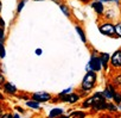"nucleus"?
<instances>
[{
	"label": "nucleus",
	"mask_w": 121,
	"mask_h": 118,
	"mask_svg": "<svg viewBox=\"0 0 121 118\" xmlns=\"http://www.w3.org/2000/svg\"><path fill=\"white\" fill-rule=\"evenodd\" d=\"M71 116H78V117H84V116H86V113H84V112H74V113H71Z\"/></svg>",
	"instance_id": "obj_21"
},
{
	"label": "nucleus",
	"mask_w": 121,
	"mask_h": 118,
	"mask_svg": "<svg viewBox=\"0 0 121 118\" xmlns=\"http://www.w3.org/2000/svg\"><path fill=\"white\" fill-rule=\"evenodd\" d=\"M91 6H93L94 11H95L97 14H101V13L103 12V5H102L100 1H95V3H93Z\"/></svg>",
	"instance_id": "obj_9"
},
{
	"label": "nucleus",
	"mask_w": 121,
	"mask_h": 118,
	"mask_svg": "<svg viewBox=\"0 0 121 118\" xmlns=\"http://www.w3.org/2000/svg\"><path fill=\"white\" fill-rule=\"evenodd\" d=\"M0 28H5V22L3 18H0Z\"/></svg>",
	"instance_id": "obj_24"
},
{
	"label": "nucleus",
	"mask_w": 121,
	"mask_h": 118,
	"mask_svg": "<svg viewBox=\"0 0 121 118\" xmlns=\"http://www.w3.org/2000/svg\"><path fill=\"white\" fill-rule=\"evenodd\" d=\"M103 1H113V0H103Z\"/></svg>",
	"instance_id": "obj_28"
},
{
	"label": "nucleus",
	"mask_w": 121,
	"mask_h": 118,
	"mask_svg": "<svg viewBox=\"0 0 121 118\" xmlns=\"http://www.w3.org/2000/svg\"><path fill=\"white\" fill-rule=\"evenodd\" d=\"M95 82H96V75L93 71H89L86 76L83 78V81H82V90L84 92H89L94 86H95Z\"/></svg>",
	"instance_id": "obj_1"
},
{
	"label": "nucleus",
	"mask_w": 121,
	"mask_h": 118,
	"mask_svg": "<svg viewBox=\"0 0 121 118\" xmlns=\"http://www.w3.org/2000/svg\"><path fill=\"white\" fill-rule=\"evenodd\" d=\"M100 32L106 35V36H113V35H115V29H114V26L112 24L106 23V24L100 26Z\"/></svg>",
	"instance_id": "obj_4"
},
{
	"label": "nucleus",
	"mask_w": 121,
	"mask_h": 118,
	"mask_svg": "<svg viewBox=\"0 0 121 118\" xmlns=\"http://www.w3.org/2000/svg\"><path fill=\"white\" fill-rule=\"evenodd\" d=\"M100 60H101V65L104 69H107V66H108V62H109V55L103 52L101 54V57H100Z\"/></svg>",
	"instance_id": "obj_8"
},
{
	"label": "nucleus",
	"mask_w": 121,
	"mask_h": 118,
	"mask_svg": "<svg viewBox=\"0 0 121 118\" xmlns=\"http://www.w3.org/2000/svg\"><path fill=\"white\" fill-rule=\"evenodd\" d=\"M25 3H26V0H23V1H20V3H19V5H18V10H17L18 12H20V11H22V9L24 7Z\"/></svg>",
	"instance_id": "obj_20"
},
{
	"label": "nucleus",
	"mask_w": 121,
	"mask_h": 118,
	"mask_svg": "<svg viewBox=\"0 0 121 118\" xmlns=\"http://www.w3.org/2000/svg\"><path fill=\"white\" fill-rule=\"evenodd\" d=\"M5 47L3 44H0V58H4L5 57Z\"/></svg>",
	"instance_id": "obj_16"
},
{
	"label": "nucleus",
	"mask_w": 121,
	"mask_h": 118,
	"mask_svg": "<svg viewBox=\"0 0 121 118\" xmlns=\"http://www.w3.org/2000/svg\"><path fill=\"white\" fill-rule=\"evenodd\" d=\"M120 110H121V106H120Z\"/></svg>",
	"instance_id": "obj_30"
},
{
	"label": "nucleus",
	"mask_w": 121,
	"mask_h": 118,
	"mask_svg": "<svg viewBox=\"0 0 121 118\" xmlns=\"http://www.w3.org/2000/svg\"><path fill=\"white\" fill-rule=\"evenodd\" d=\"M114 29H115V33L121 37V23L116 24V26H114Z\"/></svg>",
	"instance_id": "obj_15"
},
{
	"label": "nucleus",
	"mask_w": 121,
	"mask_h": 118,
	"mask_svg": "<svg viewBox=\"0 0 121 118\" xmlns=\"http://www.w3.org/2000/svg\"><path fill=\"white\" fill-rule=\"evenodd\" d=\"M110 63H112V66L115 67V68H120V67H121V49L116 50V51L113 54V56H112V58H110Z\"/></svg>",
	"instance_id": "obj_3"
},
{
	"label": "nucleus",
	"mask_w": 121,
	"mask_h": 118,
	"mask_svg": "<svg viewBox=\"0 0 121 118\" xmlns=\"http://www.w3.org/2000/svg\"><path fill=\"white\" fill-rule=\"evenodd\" d=\"M71 92V88H68V90H65V91H63V92H60L59 93V95L62 97V95H65V94H69Z\"/></svg>",
	"instance_id": "obj_22"
},
{
	"label": "nucleus",
	"mask_w": 121,
	"mask_h": 118,
	"mask_svg": "<svg viewBox=\"0 0 121 118\" xmlns=\"http://www.w3.org/2000/svg\"><path fill=\"white\" fill-rule=\"evenodd\" d=\"M63 97V101H68V103H70V104H74V103H76L78 99H80V95L78 94H75V93H69V95H67V97H64V95H62Z\"/></svg>",
	"instance_id": "obj_6"
},
{
	"label": "nucleus",
	"mask_w": 121,
	"mask_h": 118,
	"mask_svg": "<svg viewBox=\"0 0 121 118\" xmlns=\"http://www.w3.org/2000/svg\"><path fill=\"white\" fill-rule=\"evenodd\" d=\"M26 105L29 106V107H31V109H38L39 107V103L38 101H27L26 103Z\"/></svg>",
	"instance_id": "obj_11"
},
{
	"label": "nucleus",
	"mask_w": 121,
	"mask_h": 118,
	"mask_svg": "<svg viewBox=\"0 0 121 118\" xmlns=\"http://www.w3.org/2000/svg\"><path fill=\"white\" fill-rule=\"evenodd\" d=\"M81 1H83V3H87V1H88V0H81Z\"/></svg>",
	"instance_id": "obj_27"
},
{
	"label": "nucleus",
	"mask_w": 121,
	"mask_h": 118,
	"mask_svg": "<svg viewBox=\"0 0 121 118\" xmlns=\"http://www.w3.org/2000/svg\"><path fill=\"white\" fill-rule=\"evenodd\" d=\"M112 99H113L116 104H120V103H121V95H120L119 93H116V92L113 93V98H112Z\"/></svg>",
	"instance_id": "obj_12"
},
{
	"label": "nucleus",
	"mask_w": 121,
	"mask_h": 118,
	"mask_svg": "<svg viewBox=\"0 0 121 118\" xmlns=\"http://www.w3.org/2000/svg\"><path fill=\"white\" fill-rule=\"evenodd\" d=\"M101 68H102V65H101L100 57L93 55L91 58H90L89 65L87 66V69H88V71H93V72H99V71H101Z\"/></svg>",
	"instance_id": "obj_2"
},
{
	"label": "nucleus",
	"mask_w": 121,
	"mask_h": 118,
	"mask_svg": "<svg viewBox=\"0 0 121 118\" xmlns=\"http://www.w3.org/2000/svg\"><path fill=\"white\" fill-rule=\"evenodd\" d=\"M32 98H33V100H36L38 103H44V101H48L49 99H51V95L48 93L40 92V93H35L32 95Z\"/></svg>",
	"instance_id": "obj_5"
},
{
	"label": "nucleus",
	"mask_w": 121,
	"mask_h": 118,
	"mask_svg": "<svg viewBox=\"0 0 121 118\" xmlns=\"http://www.w3.org/2000/svg\"><path fill=\"white\" fill-rule=\"evenodd\" d=\"M5 82V78H4V75L0 73V86H3V84Z\"/></svg>",
	"instance_id": "obj_23"
},
{
	"label": "nucleus",
	"mask_w": 121,
	"mask_h": 118,
	"mask_svg": "<svg viewBox=\"0 0 121 118\" xmlns=\"http://www.w3.org/2000/svg\"><path fill=\"white\" fill-rule=\"evenodd\" d=\"M114 82L116 84V85H119V86H121V74L120 75H117L115 79H114Z\"/></svg>",
	"instance_id": "obj_19"
},
{
	"label": "nucleus",
	"mask_w": 121,
	"mask_h": 118,
	"mask_svg": "<svg viewBox=\"0 0 121 118\" xmlns=\"http://www.w3.org/2000/svg\"><path fill=\"white\" fill-rule=\"evenodd\" d=\"M36 54H37V55H40V54H42V49H37V50H36Z\"/></svg>",
	"instance_id": "obj_25"
},
{
	"label": "nucleus",
	"mask_w": 121,
	"mask_h": 118,
	"mask_svg": "<svg viewBox=\"0 0 121 118\" xmlns=\"http://www.w3.org/2000/svg\"><path fill=\"white\" fill-rule=\"evenodd\" d=\"M5 38V33H4V28H0V44H3Z\"/></svg>",
	"instance_id": "obj_17"
},
{
	"label": "nucleus",
	"mask_w": 121,
	"mask_h": 118,
	"mask_svg": "<svg viewBox=\"0 0 121 118\" xmlns=\"http://www.w3.org/2000/svg\"><path fill=\"white\" fill-rule=\"evenodd\" d=\"M4 90H5L6 93H10V94H14L17 92V87L14 85H12L11 82H6L4 85Z\"/></svg>",
	"instance_id": "obj_7"
},
{
	"label": "nucleus",
	"mask_w": 121,
	"mask_h": 118,
	"mask_svg": "<svg viewBox=\"0 0 121 118\" xmlns=\"http://www.w3.org/2000/svg\"><path fill=\"white\" fill-rule=\"evenodd\" d=\"M76 31L78 32V35H80V37H81V39H82V42H86V36H84V32H83V30H82L81 28H78V26H76Z\"/></svg>",
	"instance_id": "obj_13"
},
{
	"label": "nucleus",
	"mask_w": 121,
	"mask_h": 118,
	"mask_svg": "<svg viewBox=\"0 0 121 118\" xmlns=\"http://www.w3.org/2000/svg\"><path fill=\"white\" fill-rule=\"evenodd\" d=\"M59 9L63 11V13H64L67 17H69V16H70V11H69V9H68L65 5H59Z\"/></svg>",
	"instance_id": "obj_14"
},
{
	"label": "nucleus",
	"mask_w": 121,
	"mask_h": 118,
	"mask_svg": "<svg viewBox=\"0 0 121 118\" xmlns=\"http://www.w3.org/2000/svg\"><path fill=\"white\" fill-rule=\"evenodd\" d=\"M62 113H63V110H60V109H53L49 113V116L50 117H56V116H59V114H62Z\"/></svg>",
	"instance_id": "obj_10"
},
{
	"label": "nucleus",
	"mask_w": 121,
	"mask_h": 118,
	"mask_svg": "<svg viewBox=\"0 0 121 118\" xmlns=\"http://www.w3.org/2000/svg\"><path fill=\"white\" fill-rule=\"evenodd\" d=\"M0 12H1V1H0Z\"/></svg>",
	"instance_id": "obj_26"
},
{
	"label": "nucleus",
	"mask_w": 121,
	"mask_h": 118,
	"mask_svg": "<svg viewBox=\"0 0 121 118\" xmlns=\"http://www.w3.org/2000/svg\"><path fill=\"white\" fill-rule=\"evenodd\" d=\"M106 109H108V110H110V111H116V110H117L116 106H114V105H112V104H108V103H107Z\"/></svg>",
	"instance_id": "obj_18"
},
{
	"label": "nucleus",
	"mask_w": 121,
	"mask_h": 118,
	"mask_svg": "<svg viewBox=\"0 0 121 118\" xmlns=\"http://www.w3.org/2000/svg\"><path fill=\"white\" fill-rule=\"evenodd\" d=\"M36 1H40V0H36Z\"/></svg>",
	"instance_id": "obj_29"
}]
</instances>
